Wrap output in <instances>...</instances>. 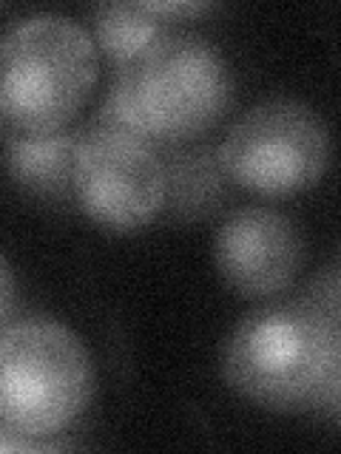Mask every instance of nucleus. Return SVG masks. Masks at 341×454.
Instances as JSON below:
<instances>
[{"mask_svg": "<svg viewBox=\"0 0 341 454\" xmlns=\"http://www.w3.org/2000/svg\"><path fill=\"white\" fill-rule=\"evenodd\" d=\"M234 99V74L202 35L168 28L117 77L99 108V125L123 128L148 142H185L208 131Z\"/></svg>", "mask_w": 341, "mask_h": 454, "instance_id": "nucleus-1", "label": "nucleus"}, {"mask_svg": "<svg viewBox=\"0 0 341 454\" xmlns=\"http://www.w3.org/2000/svg\"><path fill=\"white\" fill-rule=\"evenodd\" d=\"M338 326L305 304L262 307L242 318L222 349V375L236 395L274 411L307 403L338 420Z\"/></svg>", "mask_w": 341, "mask_h": 454, "instance_id": "nucleus-2", "label": "nucleus"}, {"mask_svg": "<svg viewBox=\"0 0 341 454\" xmlns=\"http://www.w3.org/2000/svg\"><path fill=\"white\" fill-rule=\"evenodd\" d=\"M94 80V43L63 14H32L0 37V117L20 134L60 131Z\"/></svg>", "mask_w": 341, "mask_h": 454, "instance_id": "nucleus-3", "label": "nucleus"}, {"mask_svg": "<svg viewBox=\"0 0 341 454\" xmlns=\"http://www.w3.org/2000/svg\"><path fill=\"white\" fill-rule=\"evenodd\" d=\"M94 392L83 340L52 318L0 326V423L23 437H52L75 423Z\"/></svg>", "mask_w": 341, "mask_h": 454, "instance_id": "nucleus-4", "label": "nucleus"}, {"mask_svg": "<svg viewBox=\"0 0 341 454\" xmlns=\"http://www.w3.org/2000/svg\"><path fill=\"white\" fill-rule=\"evenodd\" d=\"M219 160L242 188L270 196L296 193L321 179L330 162V134L302 99L274 97L231 125Z\"/></svg>", "mask_w": 341, "mask_h": 454, "instance_id": "nucleus-5", "label": "nucleus"}, {"mask_svg": "<svg viewBox=\"0 0 341 454\" xmlns=\"http://www.w3.org/2000/svg\"><path fill=\"white\" fill-rule=\"evenodd\" d=\"M71 188L85 216L108 231L128 233L146 227L163 210L165 170L146 137L97 122L77 137Z\"/></svg>", "mask_w": 341, "mask_h": 454, "instance_id": "nucleus-6", "label": "nucleus"}, {"mask_svg": "<svg viewBox=\"0 0 341 454\" xmlns=\"http://www.w3.org/2000/svg\"><path fill=\"white\" fill-rule=\"evenodd\" d=\"M213 259L239 295H276L290 287L302 267L305 239L296 222L274 207H239L219 224Z\"/></svg>", "mask_w": 341, "mask_h": 454, "instance_id": "nucleus-7", "label": "nucleus"}, {"mask_svg": "<svg viewBox=\"0 0 341 454\" xmlns=\"http://www.w3.org/2000/svg\"><path fill=\"white\" fill-rule=\"evenodd\" d=\"M165 170V202L177 222H199L213 216L227 202V176L213 145H185L174 148L163 160Z\"/></svg>", "mask_w": 341, "mask_h": 454, "instance_id": "nucleus-8", "label": "nucleus"}, {"mask_svg": "<svg viewBox=\"0 0 341 454\" xmlns=\"http://www.w3.org/2000/svg\"><path fill=\"white\" fill-rule=\"evenodd\" d=\"M77 137L80 134L66 128L49 134H12L4 151L6 174L23 191L40 199H63L71 191V160Z\"/></svg>", "mask_w": 341, "mask_h": 454, "instance_id": "nucleus-9", "label": "nucleus"}, {"mask_svg": "<svg viewBox=\"0 0 341 454\" xmlns=\"http://www.w3.org/2000/svg\"><path fill=\"white\" fill-rule=\"evenodd\" d=\"M94 32L99 49L123 66L168 32V18L151 4H103L94 9Z\"/></svg>", "mask_w": 341, "mask_h": 454, "instance_id": "nucleus-10", "label": "nucleus"}, {"mask_svg": "<svg viewBox=\"0 0 341 454\" xmlns=\"http://www.w3.org/2000/svg\"><path fill=\"white\" fill-rule=\"evenodd\" d=\"M302 304L310 307L327 324L338 326V267L336 264H330L324 273H319V278L310 284Z\"/></svg>", "mask_w": 341, "mask_h": 454, "instance_id": "nucleus-11", "label": "nucleus"}, {"mask_svg": "<svg viewBox=\"0 0 341 454\" xmlns=\"http://www.w3.org/2000/svg\"><path fill=\"white\" fill-rule=\"evenodd\" d=\"M12 304H14V276L9 262L4 259V253H0V326L9 318Z\"/></svg>", "mask_w": 341, "mask_h": 454, "instance_id": "nucleus-12", "label": "nucleus"}, {"mask_svg": "<svg viewBox=\"0 0 341 454\" xmlns=\"http://www.w3.org/2000/svg\"><path fill=\"white\" fill-rule=\"evenodd\" d=\"M4 125H6V120H4V117H0V131H4Z\"/></svg>", "mask_w": 341, "mask_h": 454, "instance_id": "nucleus-13", "label": "nucleus"}]
</instances>
